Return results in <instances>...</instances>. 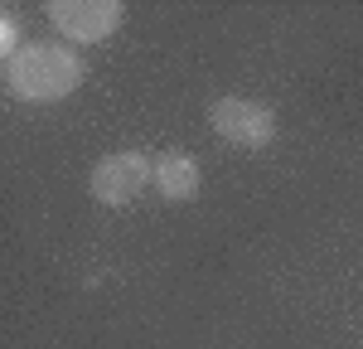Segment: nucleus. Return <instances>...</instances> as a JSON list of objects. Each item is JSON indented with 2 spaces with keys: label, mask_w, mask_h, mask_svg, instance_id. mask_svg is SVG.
<instances>
[{
  "label": "nucleus",
  "mask_w": 363,
  "mask_h": 349,
  "mask_svg": "<svg viewBox=\"0 0 363 349\" xmlns=\"http://www.w3.org/2000/svg\"><path fill=\"white\" fill-rule=\"evenodd\" d=\"M145 184H155V160L140 155V150H112V155H102V160L92 165V174H87L92 199L107 204V209L131 204Z\"/></svg>",
  "instance_id": "obj_3"
},
{
  "label": "nucleus",
  "mask_w": 363,
  "mask_h": 349,
  "mask_svg": "<svg viewBox=\"0 0 363 349\" xmlns=\"http://www.w3.org/2000/svg\"><path fill=\"white\" fill-rule=\"evenodd\" d=\"M208 121H213V136H223L228 145H242V150H262L277 141V112L252 97H218Z\"/></svg>",
  "instance_id": "obj_4"
},
{
  "label": "nucleus",
  "mask_w": 363,
  "mask_h": 349,
  "mask_svg": "<svg viewBox=\"0 0 363 349\" xmlns=\"http://www.w3.org/2000/svg\"><path fill=\"white\" fill-rule=\"evenodd\" d=\"M20 49H25V44H20V20H15V15L5 10V15H0V54L15 58Z\"/></svg>",
  "instance_id": "obj_6"
},
{
  "label": "nucleus",
  "mask_w": 363,
  "mask_h": 349,
  "mask_svg": "<svg viewBox=\"0 0 363 349\" xmlns=\"http://www.w3.org/2000/svg\"><path fill=\"white\" fill-rule=\"evenodd\" d=\"M199 184H203V174H199V160L189 150H160L155 155V189H160V199L184 204L199 194Z\"/></svg>",
  "instance_id": "obj_5"
},
{
  "label": "nucleus",
  "mask_w": 363,
  "mask_h": 349,
  "mask_svg": "<svg viewBox=\"0 0 363 349\" xmlns=\"http://www.w3.org/2000/svg\"><path fill=\"white\" fill-rule=\"evenodd\" d=\"M83 83V58L73 44L29 39L15 58H5V87L20 102H63Z\"/></svg>",
  "instance_id": "obj_1"
},
{
  "label": "nucleus",
  "mask_w": 363,
  "mask_h": 349,
  "mask_svg": "<svg viewBox=\"0 0 363 349\" xmlns=\"http://www.w3.org/2000/svg\"><path fill=\"white\" fill-rule=\"evenodd\" d=\"M44 15L58 29V39H68V44H102V39H112L121 29L126 5L121 0H49Z\"/></svg>",
  "instance_id": "obj_2"
}]
</instances>
